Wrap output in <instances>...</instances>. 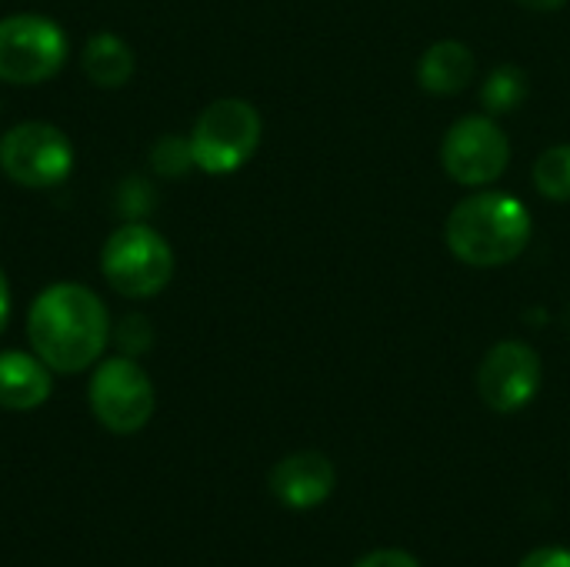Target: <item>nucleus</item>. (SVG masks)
<instances>
[{"label":"nucleus","instance_id":"obj_20","mask_svg":"<svg viewBox=\"0 0 570 567\" xmlns=\"http://www.w3.org/2000/svg\"><path fill=\"white\" fill-rule=\"evenodd\" d=\"M7 321H10V284L0 271V334L7 331Z\"/></svg>","mask_w":570,"mask_h":567},{"label":"nucleus","instance_id":"obj_18","mask_svg":"<svg viewBox=\"0 0 570 567\" xmlns=\"http://www.w3.org/2000/svg\"><path fill=\"white\" fill-rule=\"evenodd\" d=\"M354 567H421V561L404 548H377V551L364 555Z\"/></svg>","mask_w":570,"mask_h":567},{"label":"nucleus","instance_id":"obj_12","mask_svg":"<svg viewBox=\"0 0 570 567\" xmlns=\"http://www.w3.org/2000/svg\"><path fill=\"white\" fill-rule=\"evenodd\" d=\"M50 368L37 354L3 351L0 354V408L33 411L50 398Z\"/></svg>","mask_w":570,"mask_h":567},{"label":"nucleus","instance_id":"obj_17","mask_svg":"<svg viewBox=\"0 0 570 567\" xmlns=\"http://www.w3.org/2000/svg\"><path fill=\"white\" fill-rule=\"evenodd\" d=\"M150 338H154V331H150L147 317H140V314H130V317H124V321H120L117 344H120V351H124L127 358H137V354H144V351L150 348Z\"/></svg>","mask_w":570,"mask_h":567},{"label":"nucleus","instance_id":"obj_14","mask_svg":"<svg viewBox=\"0 0 570 567\" xmlns=\"http://www.w3.org/2000/svg\"><path fill=\"white\" fill-rule=\"evenodd\" d=\"M528 100V74L514 63H501L488 74L484 87H481V107L491 117H504L514 114L521 104Z\"/></svg>","mask_w":570,"mask_h":567},{"label":"nucleus","instance_id":"obj_2","mask_svg":"<svg viewBox=\"0 0 570 567\" xmlns=\"http://www.w3.org/2000/svg\"><path fill=\"white\" fill-rule=\"evenodd\" d=\"M534 224L521 197L508 190H474L454 204L444 224L451 254L468 267H504L524 254Z\"/></svg>","mask_w":570,"mask_h":567},{"label":"nucleus","instance_id":"obj_13","mask_svg":"<svg viewBox=\"0 0 570 567\" xmlns=\"http://www.w3.org/2000/svg\"><path fill=\"white\" fill-rule=\"evenodd\" d=\"M80 67H83L90 84L117 90V87H124L134 77V67H137L134 63V47L124 37H117L110 30H100V33H94L83 43Z\"/></svg>","mask_w":570,"mask_h":567},{"label":"nucleus","instance_id":"obj_19","mask_svg":"<svg viewBox=\"0 0 570 567\" xmlns=\"http://www.w3.org/2000/svg\"><path fill=\"white\" fill-rule=\"evenodd\" d=\"M518 567H570V548H561V545L534 548Z\"/></svg>","mask_w":570,"mask_h":567},{"label":"nucleus","instance_id":"obj_11","mask_svg":"<svg viewBox=\"0 0 570 567\" xmlns=\"http://www.w3.org/2000/svg\"><path fill=\"white\" fill-rule=\"evenodd\" d=\"M478 60L461 40H438L417 60V84L434 97H454L474 84Z\"/></svg>","mask_w":570,"mask_h":567},{"label":"nucleus","instance_id":"obj_3","mask_svg":"<svg viewBox=\"0 0 570 567\" xmlns=\"http://www.w3.org/2000/svg\"><path fill=\"white\" fill-rule=\"evenodd\" d=\"M264 120L250 100L240 97H220L204 107L190 130V154L194 167L214 177L240 170L261 147Z\"/></svg>","mask_w":570,"mask_h":567},{"label":"nucleus","instance_id":"obj_21","mask_svg":"<svg viewBox=\"0 0 570 567\" xmlns=\"http://www.w3.org/2000/svg\"><path fill=\"white\" fill-rule=\"evenodd\" d=\"M521 7H528V10H541V13H551V10H561L568 0H518Z\"/></svg>","mask_w":570,"mask_h":567},{"label":"nucleus","instance_id":"obj_5","mask_svg":"<svg viewBox=\"0 0 570 567\" xmlns=\"http://www.w3.org/2000/svg\"><path fill=\"white\" fill-rule=\"evenodd\" d=\"M70 40L63 27L40 13H13L0 20V80L33 87L60 74Z\"/></svg>","mask_w":570,"mask_h":567},{"label":"nucleus","instance_id":"obj_4","mask_svg":"<svg viewBox=\"0 0 570 567\" xmlns=\"http://www.w3.org/2000/svg\"><path fill=\"white\" fill-rule=\"evenodd\" d=\"M100 271L117 294L147 301V297H157L170 284L174 251L160 231H154L150 224L130 221V224H120L107 237L100 251Z\"/></svg>","mask_w":570,"mask_h":567},{"label":"nucleus","instance_id":"obj_8","mask_svg":"<svg viewBox=\"0 0 570 567\" xmlns=\"http://www.w3.org/2000/svg\"><path fill=\"white\" fill-rule=\"evenodd\" d=\"M157 408V391L134 358H107L90 378V411L110 434H137Z\"/></svg>","mask_w":570,"mask_h":567},{"label":"nucleus","instance_id":"obj_15","mask_svg":"<svg viewBox=\"0 0 570 567\" xmlns=\"http://www.w3.org/2000/svg\"><path fill=\"white\" fill-rule=\"evenodd\" d=\"M534 187L548 201H570V144H554L534 160Z\"/></svg>","mask_w":570,"mask_h":567},{"label":"nucleus","instance_id":"obj_6","mask_svg":"<svg viewBox=\"0 0 570 567\" xmlns=\"http://www.w3.org/2000/svg\"><path fill=\"white\" fill-rule=\"evenodd\" d=\"M0 170L30 190H50L73 170L70 137L47 120H23L0 137Z\"/></svg>","mask_w":570,"mask_h":567},{"label":"nucleus","instance_id":"obj_7","mask_svg":"<svg viewBox=\"0 0 570 567\" xmlns=\"http://www.w3.org/2000/svg\"><path fill=\"white\" fill-rule=\"evenodd\" d=\"M511 164V140L491 114L454 120L441 140V167L461 187H491Z\"/></svg>","mask_w":570,"mask_h":567},{"label":"nucleus","instance_id":"obj_10","mask_svg":"<svg viewBox=\"0 0 570 567\" xmlns=\"http://www.w3.org/2000/svg\"><path fill=\"white\" fill-rule=\"evenodd\" d=\"M337 485V471L331 458L321 451H297L274 465L271 471V495L291 511H311L331 498Z\"/></svg>","mask_w":570,"mask_h":567},{"label":"nucleus","instance_id":"obj_9","mask_svg":"<svg viewBox=\"0 0 570 567\" xmlns=\"http://www.w3.org/2000/svg\"><path fill=\"white\" fill-rule=\"evenodd\" d=\"M544 381L541 354L528 341H501L494 344L478 371V394L498 414L524 411Z\"/></svg>","mask_w":570,"mask_h":567},{"label":"nucleus","instance_id":"obj_16","mask_svg":"<svg viewBox=\"0 0 570 567\" xmlns=\"http://www.w3.org/2000/svg\"><path fill=\"white\" fill-rule=\"evenodd\" d=\"M150 164L154 170L167 174V177H180L194 167V154H190V140L177 137V134H167L160 137L154 147H150Z\"/></svg>","mask_w":570,"mask_h":567},{"label":"nucleus","instance_id":"obj_1","mask_svg":"<svg viewBox=\"0 0 570 567\" xmlns=\"http://www.w3.org/2000/svg\"><path fill=\"white\" fill-rule=\"evenodd\" d=\"M27 338L33 354L57 374H77L100 361L110 317L104 301L83 284H50L27 311Z\"/></svg>","mask_w":570,"mask_h":567}]
</instances>
